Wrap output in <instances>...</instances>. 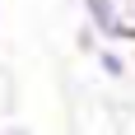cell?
<instances>
[{
    "mask_svg": "<svg viewBox=\"0 0 135 135\" xmlns=\"http://www.w3.org/2000/svg\"><path fill=\"white\" fill-rule=\"evenodd\" d=\"M117 47H121V42H103V47L93 51V61H98V70H103L107 79H121V75H126V56L117 51Z\"/></svg>",
    "mask_w": 135,
    "mask_h": 135,
    "instance_id": "6da1fadb",
    "label": "cell"
},
{
    "mask_svg": "<svg viewBox=\"0 0 135 135\" xmlns=\"http://www.w3.org/2000/svg\"><path fill=\"white\" fill-rule=\"evenodd\" d=\"M103 42H107V37H103V33H98L89 19H79V28H75V51H79V56H93Z\"/></svg>",
    "mask_w": 135,
    "mask_h": 135,
    "instance_id": "7a4b0ae2",
    "label": "cell"
},
{
    "mask_svg": "<svg viewBox=\"0 0 135 135\" xmlns=\"http://www.w3.org/2000/svg\"><path fill=\"white\" fill-rule=\"evenodd\" d=\"M5 135H33V131H28V126H9Z\"/></svg>",
    "mask_w": 135,
    "mask_h": 135,
    "instance_id": "3957f363",
    "label": "cell"
},
{
    "mask_svg": "<svg viewBox=\"0 0 135 135\" xmlns=\"http://www.w3.org/2000/svg\"><path fill=\"white\" fill-rule=\"evenodd\" d=\"M0 14H5V0H0Z\"/></svg>",
    "mask_w": 135,
    "mask_h": 135,
    "instance_id": "277c9868",
    "label": "cell"
},
{
    "mask_svg": "<svg viewBox=\"0 0 135 135\" xmlns=\"http://www.w3.org/2000/svg\"><path fill=\"white\" fill-rule=\"evenodd\" d=\"M0 135H5V131H0Z\"/></svg>",
    "mask_w": 135,
    "mask_h": 135,
    "instance_id": "5b68a950",
    "label": "cell"
}]
</instances>
